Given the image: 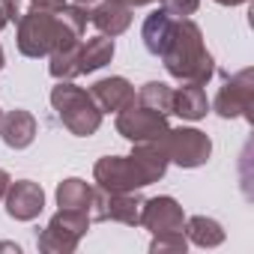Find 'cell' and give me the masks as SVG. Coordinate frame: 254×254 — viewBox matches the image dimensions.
<instances>
[{
  "label": "cell",
  "mask_w": 254,
  "mask_h": 254,
  "mask_svg": "<svg viewBox=\"0 0 254 254\" xmlns=\"http://www.w3.org/2000/svg\"><path fill=\"white\" fill-rule=\"evenodd\" d=\"M0 114H3V111H0Z\"/></svg>",
  "instance_id": "35"
},
{
  "label": "cell",
  "mask_w": 254,
  "mask_h": 254,
  "mask_svg": "<svg viewBox=\"0 0 254 254\" xmlns=\"http://www.w3.org/2000/svg\"><path fill=\"white\" fill-rule=\"evenodd\" d=\"M0 138L9 150H27L36 141V117L24 108L0 114Z\"/></svg>",
  "instance_id": "13"
},
{
  "label": "cell",
  "mask_w": 254,
  "mask_h": 254,
  "mask_svg": "<svg viewBox=\"0 0 254 254\" xmlns=\"http://www.w3.org/2000/svg\"><path fill=\"white\" fill-rule=\"evenodd\" d=\"M15 3H18V0H15Z\"/></svg>",
  "instance_id": "34"
},
{
  "label": "cell",
  "mask_w": 254,
  "mask_h": 254,
  "mask_svg": "<svg viewBox=\"0 0 254 254\" xmlns=\"http://www.w3.org/2000/svg\"><path fill=\"white\" fill-rule=\"evenodd\" d=\"M66 0H30V9H45V12H60Z\"/></svg>",
  "instance_id": "27"
},
{
  "label": "cell",
  "mask_w": 254,
  "mask_h": 254,
  "mask_svg": "<svg viewBox=\"0 0 254 254\" xmlns=\"http://www.w3.org/2000/svg\"><path fill=\"white\" fill-rule=\"evenodd\" d=\"M90 203H93V186L81 177H69L57 186V206L60 209H81V212H90Z\"/></svg>",
  "instance_id": "21"
},
{
  "label": "cell",
  "mask_w": 254,
  "mask_h": 254,
  "mask_svg": "<svg viewBox=\"0 0 254 254\" xmlns=\"http://www.w3.org/2000/svg\"><path fill=\"white\" fill-rule=\"evenodd\" d=\"M189 248V239L183 230H171V233H156L153 242H150V251L153 254H180Z\"/></svg>",
  "instance_id": "24"
},
{
  "label": "cell",
  "mask_w": 254,
  "mask_h": 254,
  "mask_svg": "<svg viewBox=\"0 0 254 254\" xmlns=\"http://www.w3.org/2000/svg\"><path fill=\"white\" fill-rule=\"evenodd\" d=\"M197 6H200V0H162V9L171 12L174 18H189L197 12Z\"/></svg>",
  "instance_id": "25"
},
{
  "label": "cell",
  "mask_w": 254,
  "mask_h": 254,
  "mask_svg": "<svg viewBox=\"0 0 254 254\" xmlns=\"http://www.w3.org/2000/svg\"><path fill=\"white\" fill-rule=\"evenodd\" d=\"M51 108L75 138H90L102 126L99 105L93 102L90 90L78 87L75 81H57V87L51 90Z\"/></svg>",
  "instance_id": "2"
},
{
  "label": "cell",
  "mask_w": 254,
  "mask_h": 254,
  "mask_svg": "<svg viewBox=\"0 0 254 254\" xmlns=\"http://www.w3.org/2000/svg\"><path fill=\"white\" fill-rule=\"evenodd\" d=\"M183 224H186V209L180 206L177 197L159 194V197L144 200V206H141V227H147L153 236L156 233L183 230Z\"/></svg>",
  "instance_id": "10"
},
{
  "label": "cell",
  "mask_w": 254,
  "mask_h": 254,
  "mask_svg": "<svg viewBox=\"0 0 254 254\" xmlns=\"http://www.w3.org/2000/svg\"><path fill=\"white\" fill-rule=\"evenodd\" d=\"M96 189L105 191H141L144 180L132 162V156H102L93 168Z\"/></svg>",
  "instance_id": "9"
},
{
  "label": "cell",
  "mask_w": 254,
  "mask_h": 254,
  "mask_svg": "<svg viewBox=\"0 0 254 254\" xmlns=\"http://www.w3.org/2000/svg\"><path fill=\"white\" fill-rule=\"evenodd\" d=\"M0 251H15V254H21V245H15V242H0Z\"/></svg>",
  "instance_id": "29"
},
{
  "label": "cell",
  "mask_w": 254,
  "mask_h": 254,
  "mask_svg": "<svg viewBox=\"0 0 254 254\" xmlns=\"http://www.w3.org/2000/svg\"><path fill=\"white\" fill-rule=\"evenodd\" d=\"M218 6H242V3H248V0H215Z\"/></svg>",
  "instance_id": "30"
},
{
  "label": "cell",
  "mask_w": 254,
  "mask_h": 254,
  "mask_svg": "<svg viewBox=\"0 0 254 254\" xmlns=\"http://www.w3.org/2000/svg\"><path fill=\"white\" fill-rule=\"evenodd\" d=\"M72 3H81V6H90V3H96V0H72Z\"/></svg>",
  "instance_id": "32"
},
{
  "label": "cell",
  "mask_w": 254,
  "mask_h": 254,
  "mask_svg": "<svg viewBox=\"0 0 254 254\" xmlns=\"http://www.w3.org/2000/svg\"><path fill=\"white\" fill-rule=\"evenodd\" d=\"M174 27H177V18L165 9H156L144 18V27H141V39H144V48L153 54V57H162V51L168 48L171 36H174Z\"/></svg>",
  "instance_id": "17"
},
{
  "label": "cell",
  "mask_w": 254,
  "mask_h": 254,
  "mask_svg": "<svg viewBox=\"0 0 254 254\" xmlns=\"http://www.w3.org/2000/svg\"><path fill=\"white\" fill-rule=\"evenodd\" d=\"M165 153L174 165L191 171V168H203L212 156V141L206 132L200 129H191V126H180V129H168L165 138Z\"/></svg>",
  "instance_id": "5"
},
{
  "label": "cell",
  "mask_w": 254,
  "mask_h": 254,
  "mask_svg": "<svg viewBox=\"0 0 254 254\" xmlns=\"http://www.w3.org/2000/svg\"><path fill=\"white\" fill-rule=\"evenodd\" d=\"M87 230H90V212L57 209L51 215V221L45 224V230L39 233L36 245L45 254H72L78 248V242L87 236Z\"/></svg>",
  "instance_id": "3"
},
{
  "label": "cell",
  "mask_w": 254,
  "mask_h": 254,
  "mask_svg": "<svg viewBox=\"0 0 254 254\" xmlns=\"http://www.w3.org/2000/svg\"><path fill=\"white\" fill-rule=\"evenodd\" d=\"M3 63H6V57H3V48H0V69H3Z\"/></svg>",
  "instance_id": "33"
},
{
  "label": "cell",
  "mask_w": 254,
  "mask_h": 254,
  "mask_svg": "<svg viewBox=\"0 0 254 254\" xmlns=\"http://www.w3.org/2000/svg\"><path fill=\"white\" fill-rule=\"evenodd\" d=\"M114 60V39L111 36H93L87 42H81V75H90L102 66H108Z\"/></svg>",
  "instance_id": "22"
},
{
  "label": "cell",
  "mask_w": 254,
  "mask_h": 254,
  "mask_svg": "<svg viewBox=\"0 0 254 254\" xmlns=\"http://www.w3.org/2000/svg\"><path fill=\"white\" fill-rule=\"evenodd\" d=\"M90 21L102 36H120L129 30L132 24V6L126 0H96V6L90 9Z\"/></svg>",
  "instance_id": "14"
},
{
  "label": "cell",
  "mask_w": 254,
  "mask_h": 254,
  "mask_svg": "<svg viewBox=\"0 0 254 254\" xmlns=\"http://www.w3.org/2000/svg\"><path fill=\"white\" fill-rule=\"evenodd\" d=\"M162 63H165L171 78L200 84V87L209 84L212 75H215V60L206 51L203 30L191 18H177L174 36H171L168 48L162 51Z\"/></svg>",
  "instance_id": "1"
},
{
  "label": "cell",
  "mask_w": 254,
  "mask_h": 254,
  "mask_svg": "<svg viewBox=\"0 0 254 254\" xmlns=\"http://www.w3.org/2000/svg\"><path fill=\"white\" fill-rule=\"evenodd\" d=\"M9 183H12V177L0 168V203H3V197H6V189H9Z\"/></svg>",
  "instance_id": "28"
},
{
  "label": "cell",
  "mask_w": 254,
  "mask_h": 254,
  "mask_svg": "<svg viewBox=\"0 0 254 254\" xmlns=\"http://www.w3.org/2000/svg\"><path fill=\"white\" fill-rule=\"evenodd\" d=\"M251 105H254V69H239L236 75L224 78V84L212 99V111L221 120H236V117L251 120Z\"/></svg>",
  "instance_id": "6"
},
{
  "label": "cell",
  "mask_w": 254,
  "mask_h": 254,
  "mask_svg": "<svg viewBox=\"0 0 254 254\" xmlns=\"http://www.w3.org/2000/svg\"><path fill=\"white\" fill-rule=\"evenodd\" d=\"M87 21H90V9H87V6H81V3H66V6L57 12V42H54V51L81 42V39H84V30H87Z\"/></svg>",
  "instance_id": "16"
},
{
  "label": "cell",
  "mask_w": 254,
  "mask_h": 254,
  "mask_svg": "<svg viewBox=\"0 0 254 254\" xmlns=\"http://www.w3.org/2000/svg\"><path fill=\"white\" fill-rule=\"evenodd\" d=\"M141 206H144V197L138 191H105V189H93L90 221H120V224L138 227L141 224Z\"/></svg>",
  "instance_id": "7"
},
{
  "label": "cell",
  "mask_w": 254,
  "mask_h": 254,
  "mask_svg": "<svg viewBox=\"0 0 254 254\" xmlns=\"http://www.w3.org/2000/svg\"><path fill=\"white\" fill-rule=\"evenodd\" d=\"M129 156H132V162H135V168H138L144 186H153V183H159V180L168 174L171 159H168V153H165L162 138H159V141H138Z\"/></svg>",
  "instance_id": "15"
},
{
  "label": "cell",
  "mask_w": 254,
  "mask_h": 254,
  "mask_svg": "<svg viewBox=\"0 0 254 254\" xmlns=\"http://www.w3.org/2000/svg\"><path fill=\"white\" fill-rule=\"evenodd\" d=\"M129 6H150V3H156V0H126Z\"/></svg>",
  "instance_id": "31"
},
{
  "label": "cell",
  "mask_w": 254,
  "mask_h": 254,
  "mask_svg": "<svg viewBox=\"0 0 254 254\" xmlns=\"http://www.w3.org/2000/svg\"><path fill=\"white\" fill-rule=\"evenodd\" d=\"M114 126H117V135H123L126 141H132V144H138V141H159L171 129L165 114L150 111V108H144L138 102H132L129 108L117 111Z\"/></svg>",
  "instance_id": "8"
},
{
  "label": "cell",
  "mask_w": 254,
  "mask_h": 254,
  "mask_svg": "<svg viewBox=\"0 0 254 254\" xmlns=\"http://www.w3.org/2000/svg\"><path fill=\"white\" fill-rule=\"evenodd\" d=\"M6 215L15 221H33L42 209H45V191L39 183L33 180H15L6 189Z\"/></svg>",
  "instance_id": "11"
},
{
  "label": "cell",
  "mask_w": 254,
  "mask_h": 254,
  "mask_svg": "<svg viewBox=\"0 0 254 254\" xmlns=\"http://www.w3.org/2000/svg\"><path fill=\"white\" fill-rule=\"evenodd\" d=\"M18 15V9H15V0H0V30H3L12 18Z\"/></svg>",
  "instance_id": "26"
},
{
  "label": "cell",
  "mask_w": 254,
  "mask_h": 254,
  "mask_svg": "<svg viewBox=\"0 0 254 254\" xmlns=\"http://www.w3.org/2000/svg\"><path fill=\"white\" fill-rule=\"evenodd\" d=\"M171 114H177L183 120H191V123L194 120H203L209 114V99H206L203 87L183 81V87L174 90V108H171Z\"/></svg>",
  "instance_id": "18"
},
{
  "label": "cell",
  "mask_w": 254,
  "mask_h": 254,
  "mask_svg": "<svg viewBox=\"0 0 254 254\" xmlns=\"http://www.w3.org/2000/svg\"><path fill=\"white\" fill-rule=\"evenodd\" d=\"M183 233L191 245L197 248H218L224 242V227L215 221V218H206V215H186V224H183Z\"/></svg>",
  "instance_id": "19"
},
{
  "label": "cell",
  "mask_w": 254,
  "mask_h": 254,
  "mask_svg": "<svg viewBox=\"0 0 254 254\" xmlns=\"http://www.w3.org/2000/svg\"><path fill=\"white\" fill-rule=\"evenodd\" d=\"M138 105L150 108V111H159L165 117H171V108H174V87H168L165 81H147L138 96H135Z\"/></svg>",
  "instance_id": "23"
},
{
  "label": "cell",
  "mask_w": 254,
  "mask_h": 254,
  "mask_svg": "<svg viewBox=\"0 0 254 254\" xmlns=\"http://www.w3.org/2000/svg\"><path fill=\"white\" fill-rule=\"evenodd\" d=\"M18 51L30 60L48 57L54 51L57 42V12H45V9H30L18 18Z\"/></svg>",
  "instance_id": "4"
},
{
  "label": "cell",
  "mask_w": 254,
  "mask_h": 254,
  "mask_svg": "<svg viewBox=\"0 0 254 254\" xmlns=\"http://www.w3.org/2000/svg\"><path fill=\"white\" fill-rule=\"evenodd\" d=\"M81 42L57 48V51L48 54V72H51L54 81H75L81 75Z\"/></svg>",
  "instance_id": "20"
},
{
  "label": "cell",
  "mask_w": 254,
  "mask_h": 254,
  "mask_svg": "<svg viewBox=\"0 0 254 254\" xmlns=\"http://www.w3.org/2000/svg\"><path fill=\"white\" fill-rule=\"evenodd\" d=\"M90 96L93 102L99 105L102 114H117L123 108H129L135 102V87L129 84V78L123 75H111V78H102L90 87Z\"/></svg>",
  "instance_id": "12"
}]
</instances>
